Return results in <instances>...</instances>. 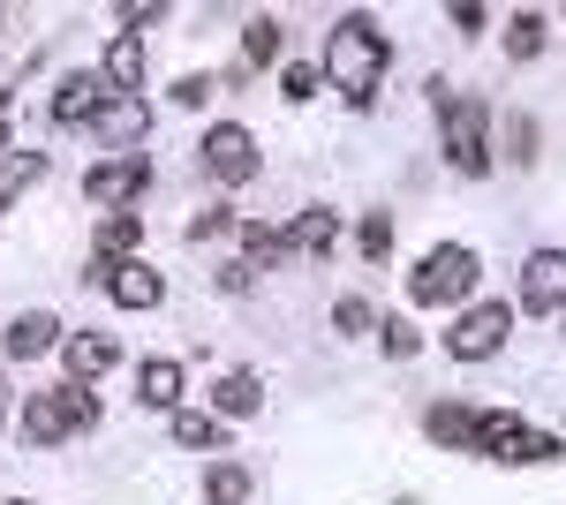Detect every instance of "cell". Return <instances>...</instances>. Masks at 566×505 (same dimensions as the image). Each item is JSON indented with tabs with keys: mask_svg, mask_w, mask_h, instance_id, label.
Returning a JSON list of instances; mask_svg holds the SVG:
<instances>
[{
	"mask_svg": "<svg viewBox=\"0 0 566 505\" xmlns=\"http://www.w3.org/2000/svg\"><path fill=\"white\" fill-rule=\"evenodd\" d=\"M386 61H392V45H386V31L355 8V15H340L333 31H325V84L348 98L355 114L378 98V84H386Z\"/></svg>",
	"mask_w": 566,
	"mask_h": 505,
	"instance_id": "cell-1",
	"label": "cell"
},
{
	"mask_svg": "<svg viewBox=\"0 0 566 505\" xmlns=\"http://www.w3.org/2000/svg\"><path fill=\"white\" fill-rule=\"evenodd\" d=\"M98 422V400H91V385H53V392H23V438L31 445H61V438H76Z\"/></svg>",
	"mask_w": 566,
	"mask_h": 505,
	"instance_id": "cell-2",
	"label": "cell"
},
{
	"mask_svg": "<svg viewBox=\"0 0 566 505\" xmlns=\"http://www.w3.org/2000/svg\"><path fill=\"white\" fill-rule=\"evenodd\" d=\"M476 287V250L469 242H438V250H423V264L408 272V302L416 309H446V302H461Z\"/></svg>",
	"mask_w": 566,
	"mask_h": 505,
	"instance_id": "cell-3",
	"label": "cell"
},
{
	"mask_svg": "<svg viewBox=\"0 0 566 505\" xmlns=\"http://www.w3.org/2000/svg\"><path fill=\"white\" fill-rule=\"evenodd\" d=\"M438 128H446V159H453V173L483 181V173H491V106H483L476 91H453V106L438 114Z\"/></svg>",
	"mask_w": 566,
	"mask_h": 505,
	"instance_id": "cell-4",
	"label": "cell"
},
{
	"mask_svg": "<svg viewBox=\"0 0 566 505\" xmlns=\"http://www.w3.org/2000/svg\"><path fill=\"white\" fill-rule=\"evenodd\" d=\"M476 453L483 461H506V467H536V461H559L566 445L552 430H528L522 415H506V408H483L476 422Z\"/></svg>",
	"mask_w": 566,
	"mask_h": 505,
	"instance_id": "cell-5",
	"label": "cell"
},
{
	"mask_svg": "<svg viewBox=\"0 0 566 505\" xmlns=\"http://www.w3.org/2000/svg\"><path fill=\"white\" fill-rule=\"evenodd\" d=\"M197 167L212 173L219 189H242V181H258L264 151H258V136H250L242 122H212V128H205V144H197Z\"/></svg>",
	"mask_w": 566,
	"mask_h": 505,
	"instance_id": "cell-6",
	"label": "cell"
},
{
	"mask_svg": "<svg viewBox=\"0 0 566 505\" xmlns=\"http://www.w3.org/2000/svg\"><path fill=\"white\" fill-rule=\"evenodd\" d=\"M506 333H514V309H506V302H476V309H461V317L446 325V355H453V362H491V355L506 347Z\"/></svg>",
	"mask_w": 566,
	"mask_h": 505,
	"instance_id": "cell-7",
	"label": "cell"
},
{
	"mask_svg": "<svg viewBox=\"0 0 566 505\" xmlns=\"http://www.w3.org/2000/svg\"><path fill=\"white\" fill-rule=\"evenodd\" d=\"M144 189H151V159H144V151H114V159H98V167L84 173V197L98 211H129Z\"/></svg>",
	"mask_w": 566,
	"mask_h": 505,
	"instance_id": "cell-8",
	"label": "cell"
},
{
	"mask_svg": "<svg viewBox=\"0 0 566 505\" xmlns=\"http://www.w3.org/2000/svg\"><path fill=\"white\" fill-rule=\"evenodd\" d=\"M522 309H536V317H566V250H536L522 264Z\"/></svg>",
	"mask_w": 566,
	"mask_h": 505,
	"instance_id": "cell-9",
	"label": "cell"
},
{
	"mask_svg": "<svg viewBox=\"0 0 566 505\" xmlns=\"http://www.w3.org/2000/svg\"><path fill=\"white\" fill-rule=\"evenodd\" d=\"M61 339H69V333H61V317H53V309H23V317H8L0 347H8L15 362H31V355H53Z\"/></svg>",
	"mask_w": 566,
	"mask_h": 505,
	"instance_id": "cell-10",
	"label": "cell"
},
{
	"mask_svg": "<svg viewBox=\"0 0 566 505\" xmlns=\"http://www.w3.org/2000/svg\"><path fill=\"white\" fill-rule=\"evenodd\" d=\"M114 106V91H106V76H69V84L53 91V122L76 128V122H98Z\"/></svg>",
	"mask_w": 566,
	"mask_h": 505,
	"instance_id": "cell-11",
	"label": "cell"
},
{
	"mask_svg": "<svg viewBox=\"0 0 566 505\" xmlns=\"http://www.w3.org/2000/svg\"><path fill=\"white\" fill-rule=\"evenodd\" d=\"M280 234H287V256H333V242H340V211L310 204V211H295Z\"/></svg>",
	"mask_w": 566,
	"mask_h": 505,
	"instance_id": "cell-12",
	"label": "cell"
},
{
	"mask_svg": "<svg viewBox=\"0 0 566 505\" xmlns=\"http://www.w3.org/2000/svg\"><path fill=\"white\" fill-rule=\"evenodd\" d=\"M106 295L122 302V309H159V295H167V280H159V272H151L144 256H129V264H114Z\"/></svg>",
	"mask_w": 566,
	"mask_h": 505,
	"instance_id": "cell-13",
	"label": "cell"
},
{
	"mask_svg": "<svg viewBox=\"0 0 566 505\" xmlns=\"http://www.w3.org/2000/svg\"><path fill=\"white\" fill-rule=\"evenodd\" d=\"M61 362H69V385H91L114 370V339L106 333H69L61 339Z\"/></svg>",
	"mask_w": 566,
	"mask_h": 505,
	"instance_id": "cell-14",
	"label": "cell"
},
{
	"mask_svg": "<svg viewBox=\"0 0 566 505\" xmlns=\"http://www.w3.org/2000/svg\"><path fill=\"white\" fill-rule=\"evenodd\" d=\"M98 76H106V91H114V98H136V91H144V39H129V31H122V39L106 45Z\"/></svg>",
	"mask_w": 566,
	"mask_h": 505,
	"instance_id": "cell-15",
	"label": "cell"
},
{
	"mask_svg": "<svg viewBox=\"0 0 566 505\" xmlns=\"http://www.w3.org/2000/svg\"><path fill=\"white\" fill-rule=\"evenodd\" d=\"M476 408H461V400H438V408H423V430H431L438 445H453V453H476Z\"/></svg>",
	"mask_w": 566,
	"mask_h": 505,
	"instance_id": "cell-16",
	"label": "cell"
},
{
	"mask_svg": "<svg viewBox=\"0 0 566 505\" xmlns=\"http://www.w3.org/2000/svg\"><path fill=\"white\" fill-rule=\"evenodd\" d=\"M136 250H144V219H136V211H106V219H98V242H91V256L129 264Z\"/></svg>",
	"mask_w": 566,
	"mask_h": 505,
	"instance_id": "cell-17",
	"label": "cell"
},
{
	"mask_svg": "<svg viewBox=\"0 0 566 505\" xmlns=\"http://www.w3.org/2000/svg\"><path fill=\"white\" fill-rule=\"evenodd\" d=\"M136 400H144V408H167V415H175V408H181V362L151 355V362L136 370Z\"/></svg>",
	"mask_w": 566,
	"mask_h": 505,
	"instance_id": "cell-18",
	"label": "cell"
},
{
	"mask_svg": "<svg viewBox=\"0 0 566 505\" xmlns=\"http://www.w3.org/2000/svg\"><path fill=\"white\" fill-rule=\"evenodd\" d=\"M175 445L181 453H219L227 445V422L212 408H175Z\"/></svg>",
	"mask_w": 566,
	"mask_h": 505,
	"instance_id": "cell-19",
	"label": "cell"
},
{
	"mask_svg": "<svg viewBox=\"0 0 566 505\" xmlns=\"http://www.w3.org/2000/svg\"><path fill=\"white\" fill-rule=\"evenodd\" d=\"M212 408H219V415H258V408H264V378H258V370H227L219 392H212Z\"/></svg>",
	"mask_w": 566,
	"mask_h": 505,
	"instance_id": "cell-20",
	"label": "cell"
},
{
	"mask_svg": "<svg viewBox=\"0 0 566 505\" xmlns=\"http://www.w3.org/2000/svg\"><path fill=\"white\" fill-rule=\"evenodd\" d=\"M39 173H45L39 151H8V159H0V211H15V197H23Z\"/></svg>",
	"mask_w": 566,
	"mask_h": 505,
	"instance_id": "cell-21",
	"label": "cell"
},
{
	"mask_svg": "<svg viewBox=\"0 0 566 505\" xmlns=\"http://www.w3.org/2000/svg\"><path fill=\"white\" fill-rule=\"evenodd\" d=\"M506 53H514V61H536V53H544V15H536V8H514V15H506Z\"/></svg>",
	"mask_w": 566,
	"mask_h": 505,
	"instance_id": "cell-22",
	"label": "cell"
},
{
	"mask_svg": "<svg viewBox=\"0 0 566 505\" xmlns=\"http://www.w3.org/2000/svg\"><path fill=\"white\" fill-rule=\"evenodd\" d=\"M280 45H287L280 15H258V23L242 31V61H250V69H264V61H280Z\"/></svg>",
	"mask_w": 566,
	"mask_h": 505,
	"instance_id": "cell-23",
	"label": "cell"
},
{
	"mask_svg": "<svg viewBox=\"0 0 566 505\" xmlns=\"http://www.w3.org/2000/svg\"><path fill=\"white\" fill-rule=\"evenodd\" d=\"M242 498H250V467L219 461L212 475H205V505H242Z\"/></svg>",
	"mask_w": 566,
	"mask_h": 505,
	"instance_id": "cell-24",
	"label": "cell"
},
{
	"mask_svg": "<svg viewBox=\"0 0 566 505\" xmlns=\"http://www.w3.org/2000/svg\"><path fill=\"white\" fill-rule=\"evenodd\" d=\"M242 250H250V264H280L287 256V234L264 227V219H242Z\"/></svg>",
	"mask_w": 566,
	"mask_h": 505,
	"instance_id": "cell-25",
	"label": "cell"
},
{
	"mask_svg": "<svg viewBox=\"0 0 566 505\" xmlns=\"http://www.w3.org/2000/svg\"><path fill=\"white\" fill-rule=\"evenodd\" d=\"M355 242H363L370 264H386V256H392V219H386V211H363V234H355Z\"/></svg>",
	"mask_w": 566,
	"mask_h": 505,
	"instance_id": "cell-26",
	"label": "cell"
},
{
	"mask_svg": "<svg viewBox=\"0 0 566 505\" xmlns=\"http://www.w3.org/2000/svg\"><path fill=\"white\" fill-rule=\"evenodd\" d=\"M317 84H325V69H310V61H295V69L280 76V98H287V106H310V98H317Z\"/></svg>",
	"mask_w": 566,
	"mask_h": 505,
	"instance_id": "cell-27",
	"label": "cell"
},
{
	"mask_svg": "<svg viewBox=\"0 0 566 505\" xmlns=\"http://www.w3.org/2000/svg\"><path fill=\"white\" fill-rule=\"evenodd\" d=\"M378 339H386V355H392V362H408V355H416V347H423V339H416V325H408V317H386V325H378Z\"/></svg>",
	"mask_w": 566,
	"mask_h": 505,
	"instance_id": "cell-28",
	"label": "cell"
},
{
	"mask_svg": "<svg viewBox=\"0 0 566 505\" xmlns=\"http://www.w3.org/2000/svg\"><path fill=\"white\" fill-rule=\"evenodd\" d=\"M159 15H167L159 0H122V31H129V39H144V31H151Z\"/></svg>",
	"mask_w": 566,
	"mask_h": 505,
	"instance_id": "cell-29",
	"label": "cell"
},
{
	"mask_svg": "<svg viewBox=\"0 0 566 505\" xmlns=\"http://www.w3.org/2000/svg\"><path fill=\"white\" fill-rule=\"evenodd\" d=\"M227 227H234V211H227V204H205L197 219H189V242H212V234H227Z\"/></svg>",
	"mask_w": 566,
	"mask_h": 505,
	"instance_id": "cell-30",
	"label": "cell"
},
{
	"mask_svg": "<svg viewBox=\"0 0 566 505\" xmlns=\"http://www.w3.org/2000/svg\"><path fill=\"white\" fill-rule=\"evenodd\" d=\"M333 325H340V333H348V339H363V333H370V325H378V317H370V302H340V309H333Z\"/></svg>",
	"mask_w": 566,
	"mask_h": 505,
	"instance_id": "cell-31",
	"label": "cell"
},
{
	"mask_svg": "<svg viewBox=\"0 0 566 505\" xmlns=\"http://www.w3.org/2000/svg\"><path fill=\"white\" fill-rule=\"evenodd\" d=\"M453 31H461V39H483V31H491V8L461 0V8H453Z\"/></svg>",
	"mask_w": 566,
	"mask_h": 505,
	"instance_id": "cell-32",
	"label": "cell"
},
{
	"mask_svg": "<svg viewBox=\"0 0 566 505\" xmlns=\"http://www.w3.org/2000/svg\"><path fill=\"white\" fill-rule=\"evenodd\" d=\"M212 76H181V84H175V106H205V98H212Z\"/></svg>",
	"mask_w": 566,
	"mask_h": 505,
	"instance_id": "cell-33",
	"label": "cell"
},
{
	"mask_svg": "<svg viewBox=\"0 0 566 505\" xmlns=\"http://www.w3.org/2000/svg\"><path fill=\"white\" fill-rule=\"evenodd\" d=\"M250 272H258V264H250V256H234V264H219V287H227V295H242V287H250Z\"/></svg>",
	"mask_w": 566,
	"mask_h": 505,
	"instance_id": "cell-34",
	"label": "cell"
},
{
	"mask_svg": "<svg viewBox=\"0 0 566 505\" xmlns=\"http://www.w3.org/2000/svg\"><path fill=\"white\" fill-rule=\"evenodd\" d=\"M0 422H8V378H0Z\"/></svg>",
	"mask_w": 566,
	"mask_h": 505,
	"instance_id": "cell-35",
	"label": "cell"
},
{
	"mask_svg": "<svg viewBox=\"0 0 566 505\" xmlns=\"http://www.w3.org/2000/svg\"><path fill=\"white\" fill-rule=\"evenodd\" d=\"M8 505H39V498H8Z\"/></svg>",
	"mask_w": 566,
	"mask_h": 505,
	"instance_id": "cell-36",
	"label": "cell"
}]
</instances>
